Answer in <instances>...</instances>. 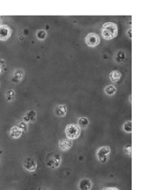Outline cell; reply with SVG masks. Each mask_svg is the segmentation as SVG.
<instances>
[{"label": "cell", "mask_w": 168, "mask_h": 190, "mask_svg": "<svg viewBox=\"0 0 168 190\" xmlns=\"http://www.w3.org/2000/svg\"><path fill=\"white\" fill-rule=\"evenodd\" d=\"M23 77H24V72L22 70L18 69L15 71L12 80L14 82H19L23 79Z\"/></svg>", "instance_id": "obj_14"}, {"label": "cell", "mask_w": 168, "mask_h": 190, "mask_svg": "<svg viewBox=\"0 0 168 190\" xmlns=\"http://www.w3.org/2000/svg\"><path fill=\"white\" fill-rule=\"evenodd\" d=\"M131 29H129L128 30H127V33H126V35H127V37H129V38H131L132 35H131Z\"/></svg>", "instance_id": "obj_25"}, {"label": "cell", "mask_w": 168, "mask_h": 190, "mask_svg": "<svg viewBox=\"0 0 168 190\" xmlns=\"http://www.w3.org/2000/svg\"><path fill=\"white\" fill-rule=\"evenodd\" d=\"M73 145L72 143V141L69 139H62L59 142V148L62 150V151H67L69 150L70 147Z\"/></svg>", "instance_id": "obj_9"}, {"label": "cell", "mask_w": 168, "mask_h": 190, "mask_svg": "<svg viewBox=\"0 0 168 190\" xmlns=\"http://www.w3.org/2000/svg\"><path fill=\"white\" fill-rule=\"evenodd\" d=\"M61 161H62V158L60 155L57 154H50L47 155L46 164L48 167L54 169L59 166Z\"/></svg>", "instance_id": "obj_3"}, {"label": "cell", "mask_w": 168, "mask_h": 190, "mask_svg": "<svg viewBox=\"0 0 168 190\" xmlns=\"http://www.w3.org/2000/svg\"><path fill=\"white\" fill-rule=\"evenodd\" d=\"M124 151H125V153L128 156H130L131 157V151H132V148H131V146L127 145L125 147V148H124Z\"/></svg>", "instance_id": "obj_22"}, {"label": "cell", "mask_w": 168, "mask_h": 190, "mask_svg": "<svg viewBox=\"0 0 168 190\" xmlns=\"http://www.w3.org/2000/svg\"><path fill=\"white\" fill-rule=\"evenodd\" d=\"M104 91L106 93L107 95H108V96H113L117 91L116 87L113 86V85H108V86H107L105 87V89H104Z\"/></svg>", "instance_id": "obj_15"}, {"label": "cell", "mask_w": 168, "mask_h": 190, "mask_svg": "<svg viewBox=\"0 0 168 190\" xmlns=\"http://www.w3.org/2000/svg\"><path fill=\"white\" fill-rule=\"evenodd\" d=\"M122 74L119 71H112L110 73V80L113 82H116L121 79Z\"/></svg>", "instance_id": "obj_13"}, {"label": "cell", "mask_w": 168, "mask_h": 190, "mask_svg": "<svg viewBox=\"0 0 168 190\" xmlns=\"http://www.w3.org/2000/svg\"><path fill=\"white\" fill-rule=\"evenodd\" d=\"M125 57H126V54H125V52H122V51H119L118 53H117V57L116 59L118 62H122L125 59Z\"/></svg>", "instance_id": "obj_20"}, {"label": "cell", "mask_w": 168, "mask_h": 190, "mask_svg": "<svg viewBox=\"0 0 168 190\" xmlns=\"http://www.w3.org/2000/svg\"><path fill=\"white\" fill-rule=\"evenodd\" d=\"M102 190H120L119 188L117 187H105Z\"/></svg>", "instance_id": "obj_24"}, {"label": "cell", "mask_w": 168, "mask_h": 190, "mask_svg": "<svg viewBox=\"0 0 168 190\" xmlns=\"http://www.w3.org/2000/svg\"><path fill=\"white\" fill-rule=\"evenodd\" d=\"M11 35V30L6 25H0V40H6Z\"/></svg>", "instance_id": "obj_7"}, {"label": "cell", "mask_w": 168, "mask_h": 190, "mask_svg": "<svg viewBox=\"0 0 168 190\" xmlns=\"http://www.w3.org/2000/svg\"><path fill=\"white\" fill-rule=\"evenodd\" d=\"M78 188L80 190H91L92 188V182L88 178H83L79 181Z\"/></svg>", "instance_id": "obj_8"}, {"label": "cell", "mask_w": 168, "mask_h": 190, "mask_svg": "<svg viewBox=\"0 0 168 190\" xmlns=\"http://www.w3.org/2000/svg\"><path fill=\"white\" fill-rule=\"evenodd\" d=\"M111 152V148L108 146H103L99 147L97 151V157L100 163H104L108 160L109 155Z\"/></svg>", "instance_id": "obj_4"}, {"label": "cell", "mask_w": 168, "mask_h": 190, "mask_svg": "<svg viewBox=\"0 0 168 190\" xmlns=\"http://www.w3.org/2000/svg\"><path fill=\"white\" fill-rule=\"evenodd\" d=\"M123 130L127 133H129L132 131V121H128L123 124Z\"/></svg>", "instance_id": "obj_18"}, {"label": "cell", "mask_w": 168, "mask_h": 190, "mask_svg": "<svg viewBox=\"0 0 168 190\" xmlns=\"http://www.w3.org/2000/svg\"><path fill=\"white\" fill-rule=\"evenodd\" d=\"M15 97V91L14 90H8L6 92V98L9 101H12L13 99Z\"/></svg>", "instance_id": "obj_17"}, {"label": "cell", "mask_w": 168, "mask_h": 190, "mask_svg": "<svg viewBox=\"0 0 168 190\" xmlns=\"http://www.w3.org/2000/svg\"><path fill=\"white\" fill-rule=\"evenodd\" d=\"M85 42L89 47H96L100 42V38L97 33H90L85 37Z\"/></svg>", "instance_id": "obj_5"}, {"label": "cell", "mask_w": 168, "mask_h": 190, "mask_svg": "<svg viewBox=\"0 0 168 190\" xmlns=\"http://www.w3.org/2000/svg\"><path fill=\"white\" fill-rule=\"evenodd\" d=\"M119 32L118 25L114 22H106L102 26L101 34L105 40H111L116 37Z\"/></svg>", "instance_id": "obj_1"}, {"label": "cell", "mask_w": 168, "mask_h": 190, "mask_svg": "<svg viewBox=\"0 0 168 190\" xmlns=\"http://www.w3.org/2000/svg\"><path fill=\"white\" fill-rule=\"evenodd\" d=\"M77 124H78V126L81 127V128H83V129H85L88 127L89 124V119L87 117H80L78 120H77Z\"/></svg>", "instance_id": "obj_16"}, {"label": "cell", "mask_w": 168, "mask_h": 190, "mask_svg": "<svg viewBox=\"0 0 168 190\" xmlns=\"http://www.w3.org/2000/svg\"><path fill=\"white\" fill-rule=\"evenodd\" d=\"M23 166L25 170L29 172H34L37 170L36 161L32 158H25L23 162Z\"/></svg>", "instance_id": "obj_6"}, {"label": "cell", "mask_w": 168, "mask_h": 190, "mask_svg": "<svg viewBox=\"0 0 168 190\" xmlns=\"http://www.w3.org/2000/svg\"><path fill=\"white\" fill-rule=\"evenodd\" d=\"M36 120V112L34 110H30L23 116V121L25 123L29 121H35Z\"/></svg>", "instance_id": "obj_11"}, {"label": "cell", "mask_w": 168, "mask_h": 190, "mask_svg": "<svg viewBox=\"0 0 168 190\" xmlns=\"http://www.w3.org/2000/svg\"><path fill=\"white\" fill-rule=\"evenodd\" d=\"M3 67H4V61L3 59H0V73L3 72Z\"/></svg>", "instance_id": "obj_23"}, {"label": "cell", "mask_w": 168, "mask_h": 190, "mask_svg": "<svg viewBox=\"0 0 168 190\" xmlns=\"http://www.w3.org/2000/svg\"><path fill=\"white\" fill-rule=\"evenodd\" d=\"M65 132H66L67 139H76L81 135V129H80L79 126L75 124H69L66 127Z\"/></svg>", "instance_id": "obj_2"}, {"label": "cell", "mask_w": 168, "mask_h": 190, "mask_svg": "<svg viewBox=\"0 0 168 190\" xmlns=\"http://www.w3.org/2000/svg\"><path fill=\"white\" fill-rule=\"evenodd\" d=\"M47 36V33L45 30H39L36 33V37L39 40H44Z\"/></svg>", "instance_id": "obj_19"}, {"label": "cell", "mask_w": 168, "mask_h": 190, "mask_svg": "<svg viewBox=\"0 0 168 190\" xmlns=\"http://www.w3.org/2000/svg\"><path fill=\"white\" fill-rule=\"evenodd\" d=\"M22 133L23 132L21 131V130L17 126H14L10 129V136L14 139H18L19 137H21Z\"/></svg>", "instance_id": "obj_12"}, {"label": "cell", "mask_w": 168, "mask_h": 190, "mask_svg": "<svg viewBox=\"0 0 168 190\" xmlns=\"http://www.w3.org/2000/svg\"><path fill=\"white\" fill-rule=\"evenodd\" d=\"M54 113L57 116L63 117L67 113V107L65 105H59L54 109Z\"/></svg>", "instance_id": "obj_10"}, {"label": "cell", "mask_w": 168, "mask_h": 190, "mask_svg": "<svg viewBox=\"0 0 168 190\" xmlns=\"http://www.w3.org/2000/svg\"><path fill=\"white\" fill-rule=\"evenodd\" d=\"M19 129L21 130V131L22 132H25V131H27L28 129V126H27V124L25 123V122H24V121H22V122H20V123L18 124V126H17Z\"/></svg>", "instance_id": "obj_21"}]
</instances>
